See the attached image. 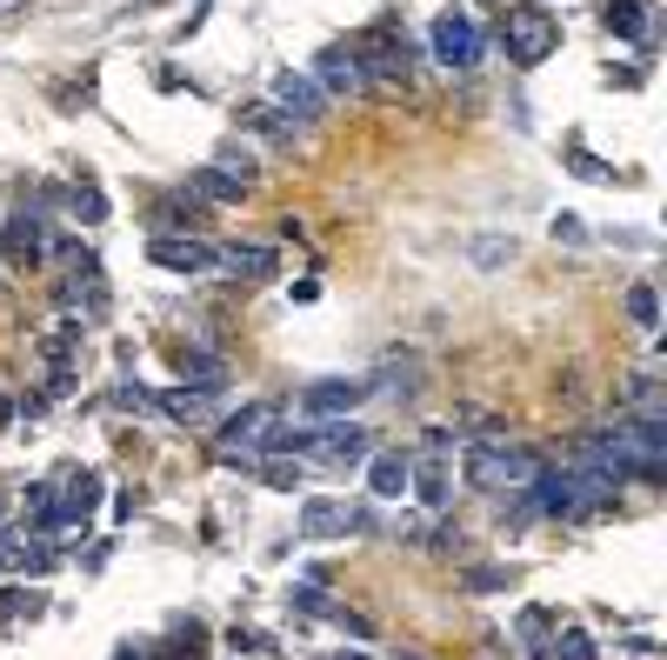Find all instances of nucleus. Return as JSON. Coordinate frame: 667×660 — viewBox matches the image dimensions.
Here are the masks:
<instances>
[{
	"label": "nucleus",
	"instance_id": "nucleus-1",
	"mask_svg": "<svg viewBox=\"0 0 667 660\" xmlns=\"http://www.w3.org/2000/svg\"><path fill=\"white\" fill-rule=\"evenodd\" d=\"M541 474V454L534 447H521V441H474L467 447V460H461V480L474 487V493H528V480Z\"/></svg>",
	"mask_w": 667,
	"mask_h": 660
},
{
	"label": "nucleus",
	"instance_id": "nucleus-2",
	"mask_svg": "<svg viewBox=\"0 0 667 660\" xmlns=\"http://www.w3.org/2000/svg\"><path fill=\"white\" fill-rule=\"evenodd\" d=\"M500 47H508L515 67H541L561 47V14H547L541 0H515V8L500 14Z\"/></svg>",
	"mask_w": 667,
	"mask_h": 660
},
{
	"label": "nucleus",
	"instance_id": "nucleus-3",
	"mask_svg": "<svg viewBox=\"0 0 667 660\" xmlns=\"http://www.w3.org/2000/svg\"><path fill=\"white\" fill-rule=\"evenodd\" d=\"M287 428V414H281V400H255V407H240V414L221 428V460L227 467H240L247 454H274V434Z\"/></svg>",
	"mask_w": 667,
	"mask_h": 660
},
{
	"label": "nucleus",
	"instance_id": "nucleus-4",
	"mask_svg": "<svg viewBox=\"0 0 667 660\" xmlns=\"http://www.w3.org/2000/svg\"><path fill=\"white\" fill-rule=\"evenodd\" d=\"M354 60H361V80H368V88H381V94H394V88H407V80H414V54H407V41L387 21L374 34H361Z\"/></svg>",
	"mask_w": 667,
	"mask_h": 660
},
{
	"label": "nucleus",
	"instance_id": "nucleus-5",
	"mask_svg": "<svg viewBox=\"0 0 667 660\" xmlns=\"http://www.w3.org/2000/svg\"><path fill=\"white\" fill-rule=\"evenodd\" d=\"M147 261L167 268V274H214V247L194 240V234H154L147 240Z\"/></svg>",
	"mask_w": 667,
	"mask_h": 660
},
{
	"label": "nucleus",
	"instance_id": "nucleus-6",
	"mask_svg": "<svg viewBox=\"0 0 667 660\" xmlns=\"http://www.w3.org/2000/svg\"><path fill=\"white\" fill-rule=\"evenodd\" d=\"M368 394H374V380H314L301 394V407H307V414H320V421H341V414H354Z\"/></svg>",
	"mask_w": 667,
	"mask_h": 660
},
{
	"label": "nucleus",
	"instance_id": "nucleus-7",
	"mask_svg": "<svg viewBox=\"0 0 667 660\" xmlns=\"http://www.w3.org/2000/svg\"><path fill=\"white\" fill-rule=\"evenodd\" d=\"M274 107H281V114H301V121H320V114H327V94L314 88L307 67H281V73H274Z\"/></svg>",
	"mask_w": 667,
	"mask_h": 660
},
{
	"label": "nucleus",
	"instance_id": "nucleus-8",
	"mask_svg": "<svg viewBox=\"0 0 667 660\" xmlns=\"http://www.w3.org/2000/svg\"><path fill=\"white\" fill-rule=\"evenodd\" d=\"M214 268L221 274H234V281H274V247H261V240H227V247H214Z\"/></svg>",
	"mask_w": 667,
	"mask_h": 660
},
{
	"label": "nucleus",
	"instance_id": "nucleus-9",
	"mask_svg": "<svg viewBox=\"0 0 667 660\" xmlns=\"http://www.w3.org/2000/svg\"><path fill=\"white\" fill-rule=\"evenodd\" d=\"M307 454L327 460V467H354V460H368V434L354 421H327V428H314V447Z\"/></svg>",
	"mask_w": 667,
	"mask_h": 660
},
{
	"label": "nucleus",
	"instance_id": "nucleus-10",
	"mask_svg": "<svg viewBox=\"0 0 667 660\" xmlns=\"http://www.w3.org/2000/svg\"><path fill=\"white\" fill-rule=\"evenodd\" d=\"M361 527H368V508H348V501H307V508H301V534H307V540L361 534Z\"/></svg>",
	"mask_w": 667,
	"mask_h": 660
},
{
	"label": "nucleus",
	"instance_id": "nucleus-11",
	"mask_svg": "<svg viewBox=\"0 0 667 660\" xmlns=\"http://www.w3.org/2000/svg\"><path fill=\"white\" fill-rule=\"evenodd\" d=\"M314 88L320 94H368V80H361V60H354V47H327L314 67Z\"/></svg>",
	"mask_w": 667,
	"mask_h": 660
},
{
	"label": "nucleus",
	"instance_id": "nucleus-12",
	"mask_svg": "<svg viewBox=\"0 0 667 660\" xmlns=\"http://www.w3.org/2000/svg\"><path fill=\"white\" fill-rule=\"evenodd\" d=\"M434 54H441L448 67H474V60H481L474 21H467V14H441V21H434Z\"/></svg>",
	"mask_w": 667,
	"mask_h": 660
},
{
	"label": "nucleus",
	"instance_id": "nucleus-13",
	"mask_svg": "<svg viewBox=\"0 0 667 660\" xmlns=\"http://www.w3.org/2000/svg\"><path fill=\"white\" fill-rule=\"evenodd\" d=\"M407 487L421 493L428 508H448V501H454V474H448V454H421V460H407Z\"/></svg>",
	"mask_w": 667,
	"mask_h": 660
},
{
	"label": "nucleus",
	"instance_id": "nucleus-14",
	"mask_svg": "<svg viewBox=\"0 0 667 660\" xmlns=\"http://www.w3.org/2000/svg\"><path fill=\"white\" fill-rule=\"evenodd\" d=\"M621 414H634V421H667V400H660V380H654V374H628V380H621Z\"/></svg>",
	"mask_w": 667,
	"mask_h": 660
},
{
	"label": "nucleus",
	"instance_id": "nucleus-15",
	"mask_svg": "<svg viewBox=\"0 0 667 660\" xmlns=\"http://www.w3.org/2000/svg\"><path fill=\"white\" fill-rule=\"evenodd\" d=\"M188 194L207 201V207H234V201H247V181H234V174H221V168H194V174H188Z\"/></svg>",
	"mask_w": 667,
	"mask_h": 660
},
{
	"label": "nucleus",
	"instance_id": "nucleus-16",
	"mask_svg": "<svg viewBox=\"0 0 667 660\" xmlns=\"http://www.w3.org/2000/svg\"><path fill=\"white\" fill-rule=\"evenodd\" d=\"M174 367H181V380H188V387H207V394H221V387H227V361H221V354H207V348H181V354H174Z\"/></svg>",
	"mask_w": 667,
	"mask_h": 660
},
{
	"label": "nucleus",
	"instance_id": "nucleus-17",
	"mask_svg": "<svg viewBox=\"0 0 667 660\" xmlns=\"http://www.w3.org/2000/svg\"><path fill=\"white\" fill-rule=\"evenodd\" d=\"M0 247H8L14 261H27V268H34V261L47 254V227H41L34 214H21V220H8V234H0Z\"/></svg>",
	"mask_w": 667,
	"mask_h": 660
},
{
	"label": "nucleus",
	"instance_id": "nucleus-18",
	"mask_svg": "<svg viewBox=\"0 0 667 660\" xmlns=\"http://www.w3.org/2000/svg\"><path fill=\"white\" fill-rule=\"evenodd\" d=\"M368 493L400 501V493H407V454H374V460H368Z\"/></svg>",
	"mask_w": 667,
	"mask_h": 660
},
{
	"label": "nucleus",
	"instance_id": "nucleus-19",
	"mask_svg": "<svg viewBox=\"0 0 667 660\" xmlns=\"http://www.w3.org/2000/svg\"><path fill=\"white\" fill-rule=\"evenodd\" d=\"M94 501H101V474H88V467H80V474H74V493L60 501V527H80V521L94 514Z\"/></svg>",
	"mask_w": 667,
	"mask_h": 660
},
{
	"label": "nucleus",
	"instance_id": "nucleus-20",
	"mask_svg": "<svg viewBox=\"0 0 667 660\" xmlns=\"http://www.w3.org/2000/svg\"><path fill=\"white\" fill-rule=\"evenodd\" d=\"M601 21H608L614 34H634V41H654V21H647V8H641V0H601Z\"/></svg>",
	"mask_w": 667,
	"mask_h": 660
},
{
	"label": "nucleus",
	"instance_id": "nucleus-21",
	"mask_svg": "<svg viewBox=\"0 0 667 660\" xmlns=\"http://www.w3.org/2000/svg\"><path fill=\"white\" fill-rule=\"evenodd\" d=\"M541 660H601V647H595L588 627H561V634L541 647Z\"/></svg>",
	"mask_w": 667,
	"mask_h": 660
},
{
	"label": "nucleus",
	"instance_id": "nucleus-22",
	"mask_svg": "<svg viewBox=\"0 0 667 660\" xmlns=\"http://www.w3.org/2000/svg\"><path fill=\"white\" fill-rule=\"evenodd\" d=\"M214 400H221V394H207V387H194V394H188V387H174L160 407H167L174 421H207V414H214Z\"/></svg>",
	"mask_w": 667,
	"mask_h": 660
},
{
	"label": "nucleus",
	"instance_id": "nucleus-23",
	"mask_svg": "<svg viewBox=\"0 0 667 660\" xmlns=\"http://www.w3.org/2000/svg\"><path fill=\"white\" fill-rule=\"evenodd\" d=\"M240 127H247V134H261V140H294V127H287L281 107H240Z\"/></svg>",
	"mask_w": 667,
	"mask_h": 660
},
{
	"label": "nucleus",
	"instance_id": "nucleus-24",
	"mask_svg": "<svg viewBox=\"0 0 667 660\" xmlns=\"http://www.w3.org/2000/svg\"><path fill=\"white\" fill-rule=\"evenodd\" d=\"M628 320L634 327H647V334H654V327H660V294L641 281V287H628Z\"/></svg>",
	"mask_w": 667,
	"mask_h": 660
},
{
	"label": "nucleus",
	"instance_id": "nucleus-25",
	"mask_svg": "<svg viewBox=\"0 0 667 660\" xmlns=\"http://www.w3.org/2000/svg\"><path fill=\"white\" fill-rule=\"evenodd\" d=\"M201 220H207V214H201V201H188V194L154 207V227H201Z\"/></svg>",
	"mask_w": 667,
	"mask_h": 660
},
{
	"label": "nucleus",
	"instance_id": "nucleus-26",
	"mask_svg": "<svg viewBox=\"0 0 667 660\" xmlns=\"http://www.w3.org/2000/svg\"><path fill=\"white\" fill-rule=\"evenodd\" d=\"M67 201H74V214H80V220H108V194H101L88 174L74 181V194H67Z\"/></svg>",
	"mask_w": 667,
	"mask_h": 660
},
{
	"label": "nucleus",
	"instance_id": "nucleus-27",
	"mask_svg": "<svg viewBox=\"0 0 667 660\" xmlns=\"http://www.w3.org/2000/svg\"><path fill=\"white\" fill-rule=\"evenodd\" d=\"M287 601H294V614H314V621H334V601H327V594H320L314 581H307V588H294Z\"/></svg>",
	"mask_w": 667,
	"mask_h": 660
},
{
	"label": "nucleus",
	"instance_id": "nucleus-28",
	"mask_svg": "<svg viewBox=\"0 0 667 660\" xmlns=\"http://www.w3.org/2000/svg\"><path fill=\"white\" fill-rule=\"evenodd\" d=\"M21 614H41V588H14V594H0V621H21Z\"/></svg>",
	"mask_w": 667,
	"mask_h": 660
},
{
	"label": "nucleus",
	"instance_id": "nucleus-29",
	"mask_svg": "<svg viewBox=\"0 0 667 660\" xmlns=\"http://www.w3.org/2000/svg\"><path fill=\"white\" fill-rule=\"evenodd\" d=\"M214 168H221V174H234V181H255V153H247V147H221Z\"/></svg>",
	"mask_w": 667,
	"mask_h": 660
},
{
	"label": "nucleus",
	"instance_id": "nucleus-30",
	"mask_svg": "<svg viewBox=\"0 0 667 660\" xmlns=\"http://www.w3.org/2000/svg\"><path fill=\"white\" fill-rule=\"evenodd\" d=\"M434 554H441V560H461V554H467V534H461V527H441V534H434Z\"/></svg>",
	"mask_w": 667,
	"mask_h": 660
},
{
	"label": "nucleus",
	"instance_id": "nucleus-31",
	"mask_svg": "<svg viewBox=\"0 0 667 660\" xmlns=\"http://www.w3.org/2000/svg\"><path fill=\"white\" fill-rule=\"evenodd\" d=\"M227 647H234V653H261V647H274V640H268V634H255V627H234V634H227Z\"/></svg>",
	"mask_w": 667,
	"mask_h": 660
},
{
	"label": "nucleus",
	"instance_id": "nucleus-32",
	"mask_svg": "<svg viewBox=\"0 0 667 660\" xmlns=\"http://www.w3.org/2000/svg\"><path fill=\"white\" fill-rule=\"evenodd\" d=\"M114 407H134V414H147V407H154V400L140 394V380H121V387H114Z\"/></svg>",
	"mask_w": 667,
	"mask_h": 660
},
{
	"label": "nucleus",
	"instance_id": "nucleus-33",
	"mask_svg": "<svg viewBox=\"0 0 667 660\" xmlns=\"http://www.w3.org/2000/svg\"><path fill=\"white\" fill-rule=\"evenodd\" d=\"M467 588H515L508 567H487V573H467Z\"/></svg>",
	"mask_w": 667,
	"mask_h": 660
},
{
	"label": "nucleus",
	"instance_id": "nucleus-34",
	"mask_svg": "<svg viewBox=\"0 0 667 660\" xmlns=\"http://www.w3.org/2000/svg\"><path fill=\"white\" fill-rule=\"evenodd\" d=\"M547 627H554V614H541V607H528V614H521V634H528V640H541Z\"/></svg>",
	"mask_w": 667,
	"mask_h": 660
},
{
	"label": "nucleus",
	"instance_id": "nucleus-35",
	"mask_svg": "<svg viewBox=\"0 0 667 660\" xmlns=\"http://www.w3.org/2000/svg\"><path fill=\"white\" fill-rule=\"evenodd\" d=\"M574 168H580V181H614V174L601 168V160H588V153H580V147H574Z\"/></svg>",
	"mask_w": 667,
	"mask_h": 660
},
{
	"label": "nucleus",
	"instance_id": "nucleus-36",
	"mask_svg": "<svg viewBox=\"0 0 667 660\" xmlns=\"http://www.w3.org/2000/svg\"><path fill=\"white\" fill-rule=\"evenodd\" d=\"M554 240H588V227H580L574 214H561V220H554Z\"/></svg>",
	"mask_w": 667,
	"mask_h": 660
},
{
	"label": "nucleus",
	"instance_id": "nucleus-37",
	"mask_svg": "<svg viewBox=\"0 0 667 660\" xmlns=\"http://www.w3.org/2000/svg\"><path fill=\"white\" fill-rule=\"evenodd\" d=\"M261 474H268V480H274V487H294V480H301V474H294V467H287V460H268V467H261Z\"/></svg>",
	"mask_w": 667,
	"mask_h": 660
},
{
	"label": "nucleus",
	"instance_id": "nucleus-38",
	"mask_svg": "<svg viewBox=\"0 0 667 660\" xmlns=\"http://www.w3.org/2000/svg\"><path fill=\"white\" fill-rule=\"evenodd\" d=\"M334 660H368V653H334Z\"/></svg>",
	"mask_w": 667,
	"mask_h": 660
},
{
	"label": "nucleus",
	"instance_id": "nucleus-39",
	"mask_svg": "<svg viewBox=\"0 0 667 660\" xmlns=\"http://www.w3.org/2000/svg\"><path fill=\"white\" fill-rule=\"evenodd\" d=\"M394 660H421V653H394Z\"/></svg>",
	"mask_w": 667,
	"mask_h": 660
},
{
	"label": "nucleus",
	"instance_id": "nucleus-40",
	"mask_svg": "<svg viewBox=\"0 0 667 660\" xmlns=\"http://www.w3.org/2000/svg\"><path fill=\"white\" fill-rule=\"evenodd\" d=\"M121 660H140V653H134V647H127V653H121Z\"/></svg>",
	"mask_w": 667,
	"mask_h": 660
}]
</instances>
